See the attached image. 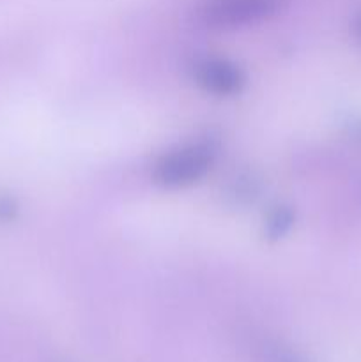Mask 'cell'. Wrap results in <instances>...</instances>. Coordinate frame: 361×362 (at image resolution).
Masks as SVG:
<instances>
[{"label": "cell", "instance_id": "obj_4", "mask_svg": "<svg viewBox=\"0 0 361 362\" xmlns=\"http://www.w3.org/2000/svg\"><path fill=\"white\" fill-rule=\"evenodd\" d=\"M265 359L268 362H303L297 359L296 356H292L290 352H285L282 349H271L265 354Z\"/></svg>", "mask_w": 361, "mask_h": 362}, {"label": "cell", "instance_id": "obj_2", "mask_svg": "<svg viewBox=\"0 0 361 362\" xmlns=\"http://www.w3.org/2000/svg\"><path fill=\"white\" fill-rule=\"evenodd\" d=\"M280 4L282 0H207L200 18L212 28L246 27L273 16Z\"/></svg>", "mask_w": 361, "mask_h": 362}, {"label": "cell", "instance_id": "obj_1", "mask_svg": "<svg viewBox=\"0 0 361 362\" xmlns=\"http://www.w3.org/2000/svg\"><path fill=\"white\" fill-rule=\"evenodd\" d=\"M212 165V151L207 145H188L163 156L156 165V182L165 187H183L197 182Z\"/></svg>", "mask_w": 361, "mask_h": 362}, {"label": "cell", "instance_id": "obj_3", "mask_svg": "<svg viewBox=\"0 0 361 362\" xmlns=\"http://www.w3.org/2000/svg\"><path fill=\"white\" fill-rule=\"evenodd\" d=\"M195 80L204 90L216 95L236 94L243 87V73L237 66L222 59L202 60L195 67Z\"/></svg>", "mask_w": 361, "mask_h": 362}, {"label": "cell", "instance_id": "obj_5", "mask_svg": "<svg viewBox=\"0 0 361 362\" xmlns=\"http://www.w3.org/2000/svg\"><path fill=\"white\" fill-rule=\"evenodd\" d=\"M360 32H361V25H360Z\"/></svg>", "mask_w": 361, "mask_h": 362}]
</instances>
